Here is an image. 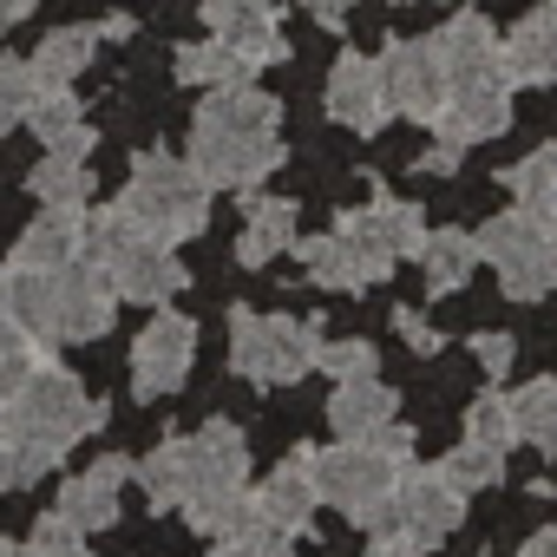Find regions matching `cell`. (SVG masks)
Wrapping results in <instances>:
<instances>
[{"instance_id":"obj_40","label":"cell","mask_w":557,"mask_h":557,"mask_svg":"<svg viewBox=\"0 0 557 557\" xmlns=\"http://www.w3.org/2000/svg\"><path fill=\"white\" fill-rule=\"evenodd\" d=\"M394 329H400V342H407L413 355H440V348H446V335H440L420 309H394Z\"/></svg>"},{"instance_id":"obj_47","label":"cell","mask_w":557,"mask_h":557,"mask_svg":"<svg viewBox=\"0 0 557 557\" xmlns=\"http://www.w3.org/2000/svg\"><path fill=\"white\" fill-rule=\"evenodd\" d=\"M524 557H557V524L531 531V537H524Z\"/></svg>"},{"instance_id":"obj_32","label":"cell","mask_w":557,"mask_h":557,"mask_svg":"<svg viewBox=\"0 0 557 557\" xmlns=\"http://www.w3.org/2000/svg\"><path fill=\"white\" fill-rule=\"evenodd\" d=\"M440 472L472 498V492H492V485L505 479V453H492V446H472V440H466V446H453V453L440 459Z\"/></svg>"},{"instance_id":"obj_20","label":"cell","mask_w":557,"mask_h":557,"mask_svg":"<svg viewBox=\"0 0 557 557\" xmlns=\"http://www.w3.org/2000/svg\"><path fill=\"white\" fill-rule=\"evenodd\" d=\"M283 249H296V203L289 197H249V216H243V236H236V262L262 269Z\"/></svg>"},{"instance_id":"obj_34","label":"cell","mask_w":557,"mask_h":557,"mask_svg":"<svg viewBox=\"0 0 557 557\" xmlns=\"http://www.w3.org/2000/svg\"><path fill=\"white\" fill-rule=\"evenodd\" d=\"M466 440H472V446H492V453L518 446V426H511V400H505V394H479V400L466 407Z\"/></svg>"},{"instance_id":"obj_33","label":"cell","mask_w":557,"mask_h":557,"mask_svg":"<svg viewBox=\"0 0 557 557\" xmlns=\"http://www.w3.org/2000/svg\"><path fill=\"white\" fill-rule=\"evenodd\" d=\"M368 216H374V230H381V243H387L394 256H413V249L426 243V216H420L413 203H400V197H374Z\"/></svg>"},{"instance_id":"obj_35","label":"cell","mask_w":557,"mask_h":557,"mask_svg":"<svg viewBox=\"0 0 557 557\" xmlns=\"http://www.w3.org/2000/svg\"><path fill=\"white\" fill-rule=\"evenodd\" d=\"M53 466H60L53 453L27 446V440H14V433H0V492H27V485H40Z\"/></svg>"},{"instance_id":"obj_9","label":"cell","mask_w":557,"mask_h":557,"mask_svg":"<svg viewBox=\"0 0 557 557\" xmlns=\"http://www.w3.org/2000/svg\"><path fill=\"white\" fill-rule=\"evenodd\" d=\"M511 125V86H505V73H459V79H446V106L433 112V138H446V145H485V138H498Z\"/></svg>"},{"instance_id":"obj_4","label":"cell","mask_w":557,"mask_h":557,"mask_svg":"<svg viewBox=\"0 0 557 557\" xmlns=\"http://www.w3.org/2000/svg\"><path fill=\"white\" fill-rule=\"evenodd\" d=\"M119 210H125L145 236H158V243L177 249L184 236L203 230V216H210V184H203V171H197L190 158L145 151V158L132 164L125 190H119Z\"/></svg>"},{"instance_id":"obj_25","label":"cell","mask_w":557,"mask_h":557,"mask_svg":"<svg viewBox=\"0 0 557 557\" xmlns=\"http://www.w3.org/2000/svg\"><path fill=\"white\" fill-rule=\"evenodd\" d=\"M99 40H106L99 27H60V34H47V40H40V53H34L27 66H34V79H40V86H73V79L92 66Z\"/></svg>"},{"instance_id":"obj_3","label":"cell","mask_w":557,"mask_h":557,"mask_svg":"<svg viewBox=\"0 0 557 557\" xmlns=\"http://www.w3.org/2000/svg\"><path fill=\"white\" fill-rule=\"evenodd\" d=\"M99 420H106V407L86 400V387L53 361H40L8 400H0V433H14V440L40 446L53 459H66L86 433H99Z\"/></svg>"},{"instance_id":"obj_42","label":"cell","mask_w":557,"mask_h":557,"mask_svg":"<svg viewBox=\"0 0 557 557\" xmlns=\"http://www.w3.org/2000/svg\"><path fill=\"white\" fill-rule=\"evenodd\" d=\"M361 446H374L381 459H394V466H407V453H413V426H400V420H381Z\"/></svg>"},{"instance_id":"obj_24","label":"cell","mask_w":557,"mask_h":557,"mask_svg":"<svg viewBox=\"0 0 557 557\" xmlns=\"http://www.w3.org/2000/svg\"><path fill=\"white\" fill-rule=\"evenodd\" d=\"M190 472H197V446H190V440H164L158 453L132 459V479L145 485V498H151L158 511H177V505L190 498Z\"/></svg>"},{"instance_id":"obj_5","label":"cell","mask_w":557,"mask_h":557,"mask_svg":"<svg viewBox=\"0 0 557 557\" xmlns=\"http://www.w3.org/2000/svg\"><path fill=\"white\" fill-rule=\"evenodd\" d=\"M479 262L498 269V289L511 302H544L557 289V210H505L479 236Z\"/></svg>"},{"instance_id":"obj_18","label":"cell","mask_w":557,"mask_h":557,"mask_svg":"<svg viewBox=\"0 0 557 557\" xmlns=\"http://www.w3.org/2000/svg\"><path fill=\"white\" fill-rule=\"evenodd\" d=\"M498 73L505 86H557V0L498 40Z\"/></svg>"},{"instance_id":"obj_14","label":"cell","mask_w":557,"mask_h":557,"mask_svg":"<svg viewBox=\"0 0 557 557\" xmlns=\"http://www.w3.org/2000/svg\"><path fill=\"white\" fill-rule=\"evenodd\" d=\"M190 446H197V472H190V498L177 511L197 524L210 505H223L230 492L249 485V446L230 420H203V433H190Z\"/></svg>"},{"instance_id":"obj_37","label":"cell","mask_w":557,"mask_h":557,"mask_svg":"<svg viewBox=\"0 0 557 557\" xmlns=\"http://www.w3.org/2000/svg\"><path fill=\"white\" fill-rule=\"evenodd\" d=\"M315 368H322L329 381H361V374L381 368V355H374V342H322V348H315Z\"/></svg>"},{"instance_id":"obj_6","label":"cell","mask_w":557,"mask_h":557,"mask_svg":"<svg viewBox=\"0 0 557 557\" xmlns=\"http://www.w3.org/2000/svg\"><path fill=\"white\" fill-rule=\"evenodd\" d=\"M315 348L322 335L296 315L230 309V368L256 387H296L302 374H315Z\"/></svg>"},{"instance_id":"obj_30","label":"cell","mask_w":557,"mask_h":557,"mask_svg":"<svg viewBox=\"0 0 557 557\" xmlns=\"http://www.w3.org/2000/svg\"><path fill=\"white\" fill-rule=\"evenodd\" d=\"M505 190L524 203V210H557V145H537L531 158H518L505 171Z\"/></svg>"},{"instance_id":"obj_21","label":"cell","mask_w":557,"mask_h":557,"mask_svg":"<svg viewBox=\"0 0 557 557\" xmlns=\"http://www.w3.org/2000/svg\"><path fill=\"white\" fill-rule=\"evenodd\" d=\"M79 216H86V210H53V203H47V210L21 230L8 269H60V262H73V256H79Z\"/></svg>"},{"instance_id":"obj_19","label":"cell","mask_w":557,"mask_h":557,"mask_svg":"<svg viewBox=\"0 0 557 557\" xmlns=\"http://www.w3.org/2000/svg\"><path fill=\"white\" fill-rule=\"evenodd\" d=\"M400 413V394L381 381V374H361V381H335V400H329V426L342 440H368L381 420Z\"/></svg>"},{"instance_id":"obj_46","label":"cell","mask_w":557,"mask_h":557,"mask_svg":"<svg viewBox=\"0 0 557 557\" xmlns=\"http://www.w3.org/2000/svg\"><path fill=\"white\" fill-rule=\"evenodd\" d=\"M348 8H355V0H309V14L329 27V34H342V21H348Z\"/></svg>"},{"instance_id":"obj_11","label":"cell","mask_w":557,"mask_h":557,"mask_svg":"<svg viewBox=\"0 0 557 557\" xmlns=\"http://www.w3.org/2000/svg\"><path fill=\"white\" fill-rule=\"evenodd\" d=\"M190 361H197V322L190 315H151L145 335L132 342V394L138 400H164L190 381Z\"/></svg>"},{"instance_id":"obj_26","label":"cell","mask_w":557,"mask_h":557,"mask_svg":"<svg viewBox=\"0 0 557 557\" xmlns=\"http://www.w3.org/2000/svg\"><path fill=\"white\" fill-rule=\"evenodd\" d=\"M249 60H236L223 40H190L177 47V79L184 86H203V92H230V86H249Z\"/></svg>"},{"instance_id":"obj_29","label":"cell","mask_w":557,"mask_h":557,"mask_svg":"<svg viewBox=\"0 0 557 557\" xmlns=\"http://www.w3.org/2000/svg\"><path fill=\"white\" fill-rule=\"evenodd\" d=\"M505 400H511L518 440L537 446V453H557V374H550V381H531V387H518V394H505Z\"/></svg>"},{"instance_id":"obj_7","label":"cell","mask_w":557,"mask_h":557,"mask_svg":"<svg viewBox=\"0 0 557 557\" xmlns=\"http://www.w3.org/2000/svg\"><path fill=\"white\" fill-rule=\"evenodd\" d=\"M296 249H302V269H309L315 289H348V296L387 283L394 262H400V256L381 243V230H374L368 210H342L329 236H296Z\"/></svg>"},{"instance_id":"obj_12","label":"cell","mask_w":557,"mask_h":557,"mask_svg":"<svg viewBox=\"0 0 557 557\" xmlns=\"http://www.w3.org/2000/svg\"><path fill=\"white\" fill-rule=\"evenodd\" d=\"M381 86L387 106L413 125H433V112L446 106V60L433 40H387L381 47Z\"/></svg>"},{"instance_id":"obj_1","label":"cell","mask_w":557,"mask_h":557,"mask_svg":"<svg viewBox=\"0 0 557 557\" xmlns=\"http://www.w3.org/2000/svg\"><path fill=\"white\" fill-rule=\"evenodd\" d=\"M283 106L262 86H230L210 92L190 119V164L203 171L210 190H256L275 164H283Z\"/></svg>"},{"instance_id":"obj_22","label":"cell","mask_w":557,"mask_h":557,"mask_svg":"<svg viewBox=\"0 0 557 557\" xmlns=\"http://www.w3.org/2000/svg\"><path fill=\"white\" fill-rule=\"evenodd\" d=\"M413 262L426 275V296H453V289H466V275L479 269V243H472V230H426Z\"/></svg>"},{"instance_id":"obj_27","label":"cell","mask_w":557,"mask_h":557,"mask_svg":"<svg viewBox=\"0 0 557 557\" xmlns=\"http://www.w3.org/2000/svg\"><path fill=\"white\" fill-rule=\"evenodd\" d=\"M79 537L86 531H106V524H119V485L112 479H99V472H79V479H66L60 485V505H53Z\"/></svg>"},{"instance_id":"obj_31","label":"cell","mask_w":557,"mask_h":557,"mask_svg":"<svg viewBox=\"0 0 557 557\" xmlns=\"http://www.w3.org/2000/svg\"><path fill=\"white\" fill-rule=\"evenodd\" d=\"M21 125H34V138H40V145L53 151V145H60V138L73 132V125H86V119H79V99H73V86H40Z\"/></svg>"},{"instance_id":"obj_49","label":"cell","mask_w":557,"mask_h":557,"mask_svg":"<svg viewBox=\"0 0 557 557\" xmlns=\"http://www.w3.org/2000/svg\"><path fill=\"white\" fill-rule=\"evenodd\" d=\"M400 8H413V0H400Z\"/></svg>"},{"instance_id":"obj_16","label":"cell","mask_w":557,"mask_h":557,"mask_svg":"<svg viewBox=\"0 0 557 557\" xmlns=\"http://www.w3.org/2000/svg\"><path fill=\"white\" fill-rule=\"evenodd\" d=\"M249 498H256V511H262L269 531H283V537L309 531V518L322 505V492H315V446H296L262 485H249Z\"/></svg>"},{"instance_id":"obj_10","label":"cell","mask_w":557,"mask_h":557,"mask_svg":"<svg viewBox=\"0 0 557 557\" xmlns=\"http://www.w3.org/2000/svg\"><path fill=\"white\" fill-rule=\"evenodd\" d=\"M459 518H466V492H459L440 466H400V479H394V524H400L420 550L446 544V537L459 531Z\"/></svg>"},{"instance_id":"obj_28","label":"cell","mask_w":557,"mask_h":557,"mask_svg":"<svg viewBox=\"0 0 557 557\" xmlns=\"http://www.w3.org/2000/svg\"><path fill=\"white\" fill-rule=\"evenodd\" d=\"M27 190H34L40 203H53V210H86V203H92V171H86V158L47 151V158L34 164V177H27Z\"/></svg>"},{"instance_id":"obj_15","label":"cell","mask_w":557,"mask_h":557,"mask_svg":"<svg viewBox=\"0 0 557 557\" xmlns=\"http://www.w3.org/2000/svg\"><path fill=\"white\" fill-rule=\"evenodd\" d=\"M203 27L210 40H223L236 60L249 66H275L289 60V40H283V14H275V0H210L203 8Z\"/></svg>"},{"instance_id":"obj_23","label":"cell","mask_w":557,"mask_h":557,"mask_svg":"<svg viewBox=\"0 0 557 557\" xmlns=\"http://www.w3.org/2000/svg\"><path fill=\"white\" fill-rule=\"evenodd\" d=\"M433 47H440V60H446V79H459V73H498V34H492V21L485 14H453L440 34H433Z\"/></svg>"},{"instance_id":"obj_39","label":"cell","mask_w":557,"mask_h":557,"mask_svg":"<svg viewBox=\"0 0 557 557\" xmlns=\"http://www.w3.org/2000/svg\"><path fill=\"white\" fill-rule=\"evenodd\" d=\"M472 355H479V368H485L492 381H505V374H511V355H518V342H511L505 329H485V335H472Z\"/></svg>"},{"instance_id":"obj_44","label":"cell","mask_w":557,"mask_h":557,"mask_svg":"<svg viewBox=\"0 0 557 557\" xmlns=\"http://www.w3.org/2000/svg\"><path fill=\"white\" fill-rule=\"evenodd\" d=\"M420 171H433V177H453V171H459V145H446V138H433V145L420 151Z\"/></svg>"},{"instance_id":"obj_38","label":"cell","mask_w":557,"mask_h":557,"mask_svg":"<svg viewBox=\"0 0 557 557\" xmlns=\"http://www.w3.org/2000/svg\"><path fill=\"white\" fill-rule=\"evenodd\" d=\"M216 557H296L283 531H243V537H216Z\"/></svg>"},{"instance_id":"obj_41","label":"cell","mask_w":557,"mask_h":557,"mask_svg":"<svg viewBox=\"0 0 557 557\" xmlns=\"http://www.w3.org/2000/svg\"><path fill=\"white\" fill-rule=\"evenodd\" d=\"M40 361H47V348H34V342H21V348H8V355H0V400H8V394H14V387L34 374V368H40Z\"/></svg>"},{"instance_id":"obj_36","label":"cell","mask_w":557,"mask_h":557,"mask_svg":"<svg viewBox=\"0 0 557 557\" xmlns=\"http://www.w3.org/2000/svg\"><path fill=\"white\" fill-rule=\"evenodd\" d=\"M34 92H40V79H34V66L27 60H0V132L8 125H21L27 119V106H34Z\"/></svg>"},{"instance_id":"obj_8","label":"cell","mask_w":557,"mask_h":557,"mask_svg":"<svg viewBox=\"0 0 557 557\" xmlns=\"http://www.w3.org/2000/svg\"><path fill=\"white\" fill-rule=\"evenodd\" d=\"M394 479H400V466L381 459V453L361 446V440H342V446L315 453V492H322V505L348 511L355 524H361L381 498H394Z\"/></svg>"},{"instance_id":"obj_13","label":"cell","mask_w":557,"mask_h":557,"mask_svg":"<svg viewBox=\"0 0 557 557\" xmlns=\"http://www.w3.org/2000/svg\"><path fill=\"white\" fill-rule=\"evenodd\" d=\"M99 283L119 296V302H145V309H164L177 289H190V269L171 256V243L158 236H132L106 269H99Z\"/></svg>"},{"instance_id":"obj_17","label":"cell","mask_w":557,"mask_h":557,"mask_svg":"<svg viewBox=\"0 0 557 557\" xmlns=\"http://www.w3.org/2000/svg\"><path fill=\"white\" fill-rule=\"evenodd\" d=\"M329 119L348 125V132H381L394 119L387 86H381V60H368V53H342L335 60V73H329Z\"/></svg>"},{"instance_id":"obj_43","label":"cell","mask_w":557,"mask_h":557,"mask_svg":"<svg viewBox=\"0 0 557 557\" xmlns=\"http://www.w3.org/2000/svg\"><path fill=\"white\" fill-rule=\"evenodd\" d=\"M368 557H426V550H420L407 531H374V537H368Z\"/></svg>"},{"instance_id":"obj_2","label":"cell","mask_w":557,"mask_h":557,"mask_svg":"<svg viewBox=\"0 0 557 557\" xmlns=\"http://www.w3.org/2000/svg\"><path fill=\"white\" fill-rule=\"evenodd\" d=\"M8 315L34 348L99 342L119 315V296L73 256L60 269H8Z\"/></svg>"},{"instance_id":"obj_48","label":"cell","mask_w":557,"mask_h":557,"mask_svg":"<svg viewBox=\"0 0 557 557\" xmlns=\"http://www.w3.org/2000/svg\"><path fill=\"white\" fill-rule=\"evenodd\" d=\"M34 14V0H0V34H8V27H21Z\"/></svg>"},{"instance_id":"obj_45","label":"cell","mask_w":557,"mask_h":557,"mask_svg":"<svg viewBox=\"0 0 557 557\" xmlns=\"http://www.w3.org/2000/svg\"><path fill=\"white\" fill-rule=\"evenodd\" d=\"M27 335L14 329V315H8V269H0V355H8V348H21Z\"/></svg>"}]
</instances>
